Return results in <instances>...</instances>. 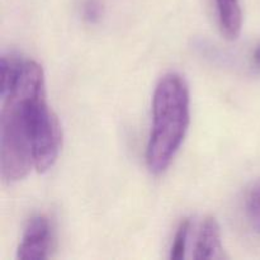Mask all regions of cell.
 <instances>
[{"instance_id": "6da1fadb", "label": "cell", "mask_w": 260, "mask_h": 260, "mask_svg": "<svg viewBox=\"0 0 260 260\" xmlns=\"http://www.w3.org/2000/svg\"><path fill=\"white\" fill-rule=\"evenodd\" d=\"M45 91V74L36 61L24 60L14 88L2 98L0 112V174L5 184H14L35 168L32 106Z\"/></svg>"}, {"instance_id": "7a4b0ae2", "label": "cell", "mask_w": 260, "mask_h": 260, "mask_svg": "<svg viewBox=\"0 0 260 260\" xmlns=\"http://www.w3.org/2000/svg\"><path fill=\"white\" fill-rule=\"evenodd\" d=\"M190 122L189 88L178 73H168L157 83L152 98V124L146 147L147 168L161 174L182 146Z\"/></svg>"}, {"instance_id": "3957f363", "label": "cell", "mask_w": 260, "mask_h": 260, "mask_svg": "<svg viewBox=\"0 0 260 260\" xmlns=\"http://www.w3.org/2000/svg\"><path fill=\"white\" fill-rule=\"evenodd\" d=\"M32 141L35 169L45 173L55 165L61 146L62 129L46 101V90L36 96L32 106Z\"/></svg>"}, {"instance_id": "277c9868", "label": "cell", "mask_w": 260, "mask_h": 260, "mask_svg": "<svg viewBox=\"0 0 260 260\" xmlns=\"http://www.w3.org/2000/svg\"><path fill=\"white\" fill-rule=\"evenodd\" d=\"M52 241V226L45 215H37L28 221L17 249V258L22 260L47 259Z\"/></svg>"}, {"instance_id": "5b68a950", "label": "cell", "mask_w": 260, "mask_h": 260, "mask_svg": "<svg viewBox=\"0 0 260 260\" xmlns=\"http://www.w3.org/2000/svg\"><path fill=\"white\" fill-rule=\"evenodd\" d=\"M222 256L221 229L216 218L207 217L201 226L194 246V259L208 260Z\"/></svg>"}, {"instance_id": "8992f818", "label": "cell", "mask_w": 260, "mask_h": 260, "mask_svg": "<svg viewBox=\"0 0 260 260\" xmlns=\"http://www.w3.org/2000/svg\"><path fill=\"white\" fill-rule=\"evenodd\" d=\"M218 24L228 40H236L241 32L243 13L239 0H216Z\"/></svg>"}, {"instance_id": "52a82bcc", "label": "cell", "mask_w": 260, "mask_h": 260, "mask_svg": "<svg viewBox=\"0 0 260 260\" xmlns=\"http://www.w3.org/2000/svg\"><path fill=\"white\" fill-rule=\"evenodd\" d=\"M23 63H24V60L13 53L2 56V61H0V70H2L0 96L2 98L8 95L17 84L20 73H22Z\"/></svg>"}, {"instance_id": "ba28073f", "label": "cell", "mask_w": 260, "mask_h": 260, "mask_svg": "<svg viewBox=\"0 0 260 260\" xmlns=\"http://www.w3.org/2000/svg\"><path fill=\"white\" fill-rule=\"evenodd\" d=\"M190 228H192V222L189 218H184L182 222L179 223L177 229V233L174 235V240H173L172 248H170L169 258L174 260H180L185 258V253H187L188 248V239H189Z\"/></svg>"}, {"instance_id": "9c48e42d", "label": "cell", "mask_w": 260, "mask_h": 260, "mask_svg": "<svg viewBox=\"0 0 260 260\" xmlns=\"http://www.w3.org/2000/svg\"><path fill=\"white\" fill-rule=\"evenodd\" d=\"M245 207L251 228L260 234V182H256L248 192Z\"/></svg>"}, {"instance_id": "30bf717a", "label": "cell", "mask_w": 260, "mask_h": 260, "mask_svg": "<svg viewBox=\"0 0 260 260\" xmlns=\"http://www.w3.org/2000/svg\"><path fill=\"white\" fill-rule=\"evenodd\" d=\"M81 14L85 22L95 24L101 20L103 14V7L101 0H84L81 5Z\"/></svg>"}, {"instance_id": "8fae6325", "label": "cell", "mask_w": 260, "mask_h": 260, "mask_svg": "<svg viewBox=\"0 0 260 260\" xmlns=\"http://www.w3.org/2000/svg\"><path fill=\"white\" fill-rule=\"evenodd\" d=\"M253 62L256 68L260 69V46L256 47V50L253 53Z\"/></svg>"}]
</instances>
